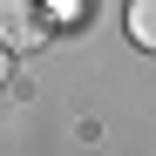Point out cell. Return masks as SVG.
Returning a JSON list of instances; mask_svg holds the SVG:
<instances>
[{"label": "cell", "mask_w": 156, "mask_h": 156, "mask_svg": "<svg viewBox=\"0 0 156 156\" xmlns=\"http://www.w3.org/2000/svg\"><path fill=\"white\" fill-rule=\"evenodd\" d=\"M129 41L156 55V0H129Z\"/></svg>", "instance_id": "7a4b0ae2"}, {"label": "cell", "mask_w": 156, "mask_h": 156, "mask_svg": "<svg viewBox=\"0 0 156 156\" xmlns=\"http://www.w3.org/2000/svg\"><path fill=\"white\" fill-rule=\"evenodd\" d=\"M48 41V14H41V0H0V48H41Z\"/></svg>", "instance_id": "6da1fadb"}, {"label": "cell", "mask_w": 156, "mask_h": 156, "mask_svg": "<svg viewBox=\"0 0 156 156\" xmlns=\"http://www.w3.org/2000/svg\"><path fill=\"white\" fill-rule=\"evenodd\" d=\"M7 55H14V48H0V88H7V75H14V61H7Z\"/></svg>", "instance_id": "3957f363"}, {"label": "cell", "mask_w": 156, "mask_h": 156, "mask_svg": "<svg viewBox=\"0 0 156 156\" xmlns=\"http://www.w3.org/2000/svg\"><path fill=\"white\" fill-rule=\"evenodd\" d=\"M75 7H82V0H55V14H75Z\"/></svg>", "instance_id": "277c9868"}]
</instances>
